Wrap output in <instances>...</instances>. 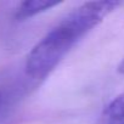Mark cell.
<instances>
[{
	"mask_svg": "<svg viewBox=\"0 0 124 124\" xmlns=\"http://www.w3.org/2000/svg\"><path fill=\"white\" fill-rule=\"evenodd\" d=\"M119 5V1L95 0L74 9L29 51L24 63L26 74L32 79H43L49 76L71 49Z\"/></svg>",
	"mask_w": 124,
	"mask_h": 124,
	"instance_id": "cell-1",
	"label": "cell"
},
{
	"mask_svg": "<svg viewBox=\"0 0 124 124\" xmlns=\"http://www.w3.org/2000/svg\"><path fill=\"white\" fill-rule=\"evenodd\" d=\"M61 4V1H55V0H27L22 1L15 12V18L17 21H24L28 20L38 14L45 12L54 6H57Z\"/></svg>",
	"mask_w": 124,
	"mask_h": 124,
	"instance_id": "cell-2",
	"label": "cell"
},
{
	"mask_svg": "<svg viewBox=\"0 0 124 124\" xmlns=\"http://www.w3.org/2000/svg\"><path fill=\"white\" fill-rule=\"evenodd\" d=\"M97 124H124V93L103 108Z\"/></svg>",
	"mask_w": 124,
	"mask_h": 124,
	"instance_id": "cell-3",
	"label": "cell"
},
{
	"mask_svg": "<svg viewBox=\"0 0 124 124\" xmlns=\"http://www.w3.org/2000/svg\"><path fill=\"white\" fill-rule=\"evenodd\" d=\"M12 102H14L12 95L8 90L0 88V120L9 114L12 107Z\"/></svg>",
	"mask_w": 124,
	"mask_h": 124,
	"instance_id": "cell-4",
	"label": "cell"
},
{
	"mask_svg": "<svg viewBox=\"0 0 124 124\" xmlns=\"http://www.w3.org/2000/svg\"><path fill=\"white\" fill-rule=\"evenodd\" d=\"M117 71H118V73H120V74H124V58L122 60V62L119 63V66H118Z\"/></svg>",
	"mask_w": 124,
	"mask_h": 124,
	"instance_id": "cell-5",
	"label": "cell"
}]
</instances>
